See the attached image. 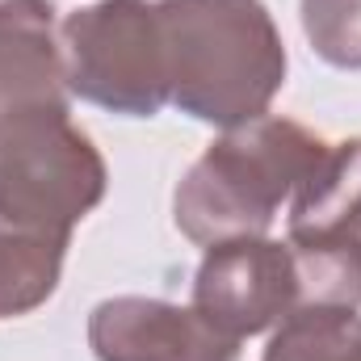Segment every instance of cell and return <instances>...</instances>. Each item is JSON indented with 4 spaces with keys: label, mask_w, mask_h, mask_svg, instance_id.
<instances>
[{
    "label": "cell",
    "mask_w": 361,
    "mask_h": 361,
    "mask_svg": "<svg viewBox=\"0 0 361 361\" xmlns=\"http://www.w3.org/2000/svg\"><path fill=\"white\" fill-rule=\"evenodd\" d=\"M72 92L63 80L59 17L51 0H0V122L21 114L63 109Z\"/></svg>",
    "instance_id": "7"
},
{
    "label": "cell",
    "mask_w": 361,
    "mask_h": 361,
    "mask_svg": "<svg viewBox=\"0 0 361 361\" xmlns=\"http://www.w3.org/2000/svg\"><path fill=\"white\" fill-rule=\"evenodd\" d=\"M189 307L235 341L277 328L290 311L302 307L290 240L281 244L269 235H240L210 244L193 273Z\"/></svg>",
    "instance_id": "5"
},
{
    "label": "cell",
    "mask_w": 361,
    "mask_h": 361,
    "mask_svg": "<svg viewBox=\"0 0 361 361\" xmlns=\"http://www.w3.org/2000/svg\"><path fill=\"white\" fill-rule=\"evenodd\" d=\"M286 240L294 248L361 244V139H341L319 152L290 197Z\"/></svg>",
    "instance_id": "8"
},
{
    "label": "cell",
    "mask_w": 361,
    "mask_h": 361,
    "mask_svg": "<svg viewBox=\"0 0 361 361\" xmlns=\"http://www.w3.org/2000/svg\"><path fill=\"white\" fill-rule=\"evenodd\" d=\"M105 160L63 109L0 122V223L72 240L105 197Z\"/></svg>",
    "instance_id": "3"
},
{
    "label": "cell",
    "mask_w": 361,
    "mask_h": 361,
    "mask_svg": "<svg viewBox=\"0 0 361 361\" xmlns=\"http://www.w3.org/2000/svg\"><path fill=\"white\" fill-rule=\"evenodd\" d=\"M298 17L311 51L324 63L361 72V0H302Z\"/></svg>",
    "instance_id": "11"
},
{
    "label": "cell",
    "mask_w": 361,
    "mask_h": 361,
    "mask_svg": "<svg viewBox=\"0 0 361 361\" xmlns=\"http://www.w3.org/2000/svg\"><path fill=\"white\" fill-rule=\"evenodd\" d=\"M324 147L328 139L273 114L223 130L173 193L177 231L202 248L240 235H269L277 210L294 197Z\"/></svg>",
    "instance_id": "2"
},
{
    "label": "cell",
    "mask_w": 361,
    "mask_h": 361,
    "mask_svg": "<svg viewBox=\"0 0 361 361\" xmlns=\"http://www.w3.org/2000/svg\"><path fill=\"white\" fill-rule=\"evenodd\" d=\"M68 244L72 240L0 223V319L30 315L59 290Z\"/></svg>",
    "instance_id": "9"
},
{
    "label": "cell",
    "mask_w": 361,
    "mask_h": 361,
    "mask_svg": "<svg viewBox=\"0 0 361 361\" xmlns=\"http://www.w3.org/2000/svg\"><path fill=\"white\" fill-rule=\"evenodd\" d=\"M169 105L210 126L265 118L286 85V42L265 0H156Z\"/></svg>",
    "instance_id": "1"
},
{
    "label": "cell",
    "mask_w": 361,
    "mask_h": 361,
    "mask_svg": "<svg viewBox=\"0 0 361 361\" xmlns=\"http://www.w3.org/2000/svg\"><path fill=\"white\" fill-rule=\"evenodd\" d=\"M68 92L122 118L169 105L164 38L152 0H92L59 21Z\"/></svg>",
    "instance_id": "4"
},
{
    "label": "cell",
    "mask_w": 361,
    "mask_h": 361,
    "mask_svg": "<svg viewBox=\"0 0 361 361\" xmlns=\"http://www.w3.org/2000/svg\"><path fill=\"white\" fill-rule=\"evenodd\" d=\"M89 349L97 361H240V341L206 315L143 294H118L92 307Z\"/></svg>",
    "instance_id": "6"
},
{
    "label": "cell",
    "mask_w": 361,
    "mask_h": 361,
    "mask_svg": "<svg viewBox=\"0 0 361 361\" xmlns=\"http://www.w3.org/2000/svg\"><path fill=\"white\" fill-rule=\"evenodd\" d=\"M261 361H361L357 307H298L273 328Z\"/></svg>",
    "instance_id": "10"
}]
</instances>
